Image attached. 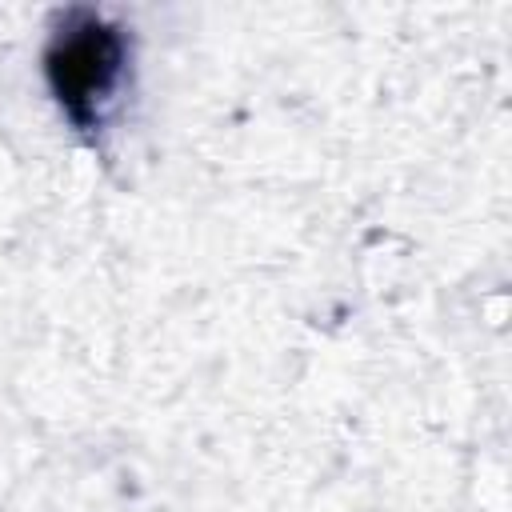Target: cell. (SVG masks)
<instances>
[{
	"label": "cell",
	"instance_id": "1",
	"mask_svg": "<svg viewBox=\"0 0 512 512\" xmlns=\"http://www.w3.org/2000/svg\"><path fill=\"white\" fill-rule=\"evenodd\" d=\"M128 64V40L96 12H72L44 52V80L64 116L80 128L100 120Z\"/></svg>",
	"mask_w": 512,
	"mask_h": 512
}]
</instances>
